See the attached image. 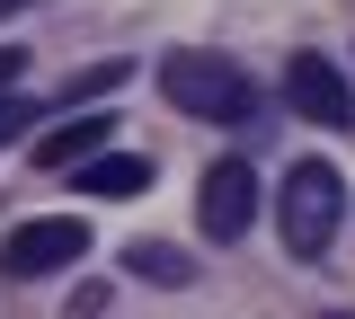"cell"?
<instances>
[{
  "label": "cell",
  "mask_w": 355,
  "mask_h": 319,
  "mask_svg": "<svg viewBox=\"0 0 355 319\" xmlns=\"http://www.w3.org/2000/svg\"><path fill=\"white\" fill-rule=\"evenodd\" d=\"M196 222H205V239H240V230L258 222V169L249 160H214L205 169V186H196Z\"/></svg>",
  "instance_id": "cell-4"
},
{
  "label": "cell",
  "mask_w": 355,
  "mask_h": 319,
  "mask_svg": "<svg viewBox=\"0 0 355 319\" xmlns=\"http://www.w3.org/2000/svg\"><path fill=\"white\" fill-rule=\"evenodd\" d=\"M98 151H107V116H80V125H53V134L36 142V169H80Z\"/></svg>",
  "instance_id": "cell-6"
},
{
  "label": "cell",
  "mask_w": 355,
  "mask_h": 319,
  "mask_svg": "<svg viewBox=\"0 0 355 319\" xmlns=\"http://www.w3.org/2000/svg\"><path fill=\"white\" fill-rule=\"evenodd\" d=\"M338 222H347V178H338L329 160H293L284 186H275V230H284V248H293V257H329Z\"/></svg>",
  "instance_id": "cell-2"
},
{
  "label": "cell",
  "mask_w": 355,
  "mask_h": 319,
  "mask_svg": "<svg viewBox=\"0 0 355 319\" xmlns=\"http://www.w3.org/2000/svg\"><path fill=\"white\" fill-rule=\"evenodd\" d=\"M80 248H89L80 213H44V222H18L9 239H0V275H9V284H36V275L80 266Z\"/></svg>",
  "instance_id": "cell-3"
},
{
  "label": "cell",
  "mask_w": 355,
  "mask_h": 319,
  "mask_svg": "<svg viewBox=\"0 0 355 319\" xmlns=\"http://www.w3.org/2000/svg\"><path fill=\"white\" fill-rule=\"evenodd\" d=\"M151 186V160L142 151H98V160H80V195H142Z\"/></svg>",
  "instance_id": "cell-7"
},
{
  "label": "cell",
  "mask_w": 355,
  "mask_h": 319,
  "mask_svg": "<svg viewBox=\"0 0 355 319\" xmlns=\"http://www.w3.org/2000/svg\"><path fill=\"white\" fill-rule=\"evenodd\" d=\"M116 80H133V71H125V62H98V71H80V80L62 89V107H80V98H107Z\"/></svg>",
  "instance_id": "cell-9"
},
{
  "label": "cell",
  "mask_w": 355,
  "mask_h": 319,
  "mask_svg": "<svg viewBox=\"0 0 355 319\" xmlns=\"http://www.w3.org/2000/svg\"><path fill=\"white\" fill-rule=\"evenodd\" d=\"M329 319H355V311H329Z\"/></svg>",
  "instance_id": "cell-12"
},
{
  "label": "cell",
  "mask_w": 355,
  "mask_h": 319,
  "mask_svg": "<svg viewBox=\"0 0 355 319\" xmlns=\"http://www.w3.org/2000/svg\"><path fill=\"white\" fill-rule=\"evenodd\" d=\"M284 98H293V116L329 125V134L355 125V89H347V71H338L329 53H293V62H284Z\"/></svg>",
  "instance_id": "cell-5"
},
{
  "label": "cell",
  "mask_w": 355,
  "mask_h": 319,
  "mask_svg": "<svg viewBox=\"0 0 355 319\" xmlns=\"http://www.w3.org/2000/svg\"><path fill=\"white\" fill-rule=\"evenodd\" d=\"M125 275H142V284H196V257H178L169 239H133V248H125Z\"/></svg>",
  "instance_id": "cell-8"
},
{
  "label": "cell",
  "mask_w": 355,
  "mask_h": 319,
  "mask_svg": "<svg viewBox=\"0 0 355 319\" xmlns=\"http://www.w3.org/2000/svg\"><path fill=\"white\" fill-rule=\"evenodd\" d=\"M160 98L178 116H205V125H240L258 98H249V71L231 53H205V45H178L160 53Z\"/></svg>",
  "instance_id": "cell-1"
},
{
  "label": "cell",
  "mask_w": 355,
  "mask_h": 319,
  "mask_svg": "<svg viewBox=\"0 0 355 319\" xmlns=\"http://www.w3.org/2000/svg\"><path fill=\"white\" fill-rule=\"evenodd\" d=\"M27 125H36V107H27V98L9 89V98H0V142H18V134H27Z\"/></svg>",
  "instance_id": "cell-10"
},
{
  "label": "cell",
  "mask_w": 355,
  "mask_h": 319,
  "mask_svg": "<svg viewBox=\"0 0 355 319\" xmlns=\"http://www.w3.org/2000/svg\"><path fill=\"white\" fill-rule=\"evenodd\" d=\"M18 80H27V53H18V45H0V98L18 89Z\"/></svg>",
  "instance_id": "cell-11"
}]
</instances>
